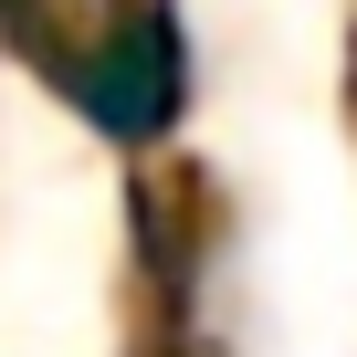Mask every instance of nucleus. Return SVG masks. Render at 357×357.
<instances>
[{
    "label": "nucleus",
    "instance_id": "nucleus-1",
    "mask_svg": "<svg viewBox=\"0 0 357 357\" xmlns=\"http://www.w3.org/2000/svg\"><path fill=\"white\" fill-rule=\"evenodd\" d=\"M32 63L126 158H158L168 126L190 116V22H178V0H105L95 22H63Z\"/></svg>",
    "mask_w": 357,
    "mask_h": 357
}]
</instances>
